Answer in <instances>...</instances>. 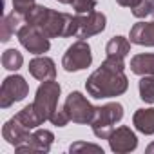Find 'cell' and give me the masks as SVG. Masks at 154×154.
Here are the masks:
<instances>
[{
    "label": "cell",
    "mask_w": 154,
    "mask_h": 154,
    "mask_svg": "<svg viewBox=\"0 0 154 154\" xmlns=\"http://www.w3.org/2000/svg\"><path fill=\"white\" fill-rule=\"evenodd\" d=\"M123 69H125L123 58L107 56L105 62L87 78L85 82L87 93L93 98H111L123 94L129 87V80Z\"/></svg>",
    "instance_id": "6da1fadb"
},
{
    "label": "cell",
    "mask_w": 154,
    "mask_h": 154,
    "mask_svg": "<svg viewBox=\"0 0 154 154\" xmlns=\"http://www.w3.org/2000/svg\"><path fill=\"white\" fill-rule=\"evenodd\" d=\"M26 22L29 26L38 27L47 38L56 36H76L78 33V15L72 17L69 13H58L45 6H35L26 15Z\"/></svg>",
    "instance_id": "7a4b0ae2"
},
{
    "label": "cell",
    "mask_w": 154,
    "mask_h": 154,
    "mask_svg": "<svg viewBox=\"0 0 154 154\" xmlns=\"http://www.w3.org/2000/svg\"><path fill=\"white\" fill-rule=\"evenodd\" d=\"M123 118V107L118 102L96 107L94 116L91 120V127L94 136L102 138V140H109L111 132L114 131V123H118Z\"/></svg>",
    "instance_id": "3957f363"
},
{
    "label": "cell",
    "mask_w": 154,
    "mask_h": 154,
    "mask_svg": "<svg viewBox=\"0 0 154 154\" xmlns=\"http://www.w3.org/2000/svg\"><path fill=\"white\" fill-rule=\"evenodd\" d=\"M60 84L54 82V80H47L44 82L38 91H36V96H35V109L36 112L40 114V118L45 122L51 118V114L56 111V103H58V96H60Z\"/></svg>",
    "instance_id": "277c9868"
},
{
    "label": "cell",
    "mask_w": 154,
    "mask_h": 154,
    "mask_svg": "<svg viewBox=\"0 0 154 154\" xmlns=\"http://www.w3.org/2000/svg\"><path fill=\"white\" fill-rule=\"evenodd\" d=\"M63 109H65L69 120L74 122V123H91V120L94 116V111H96V107H93L89 103V100L78 91H74L67 96V100L63 103Z\"/></svg>",
    "instance_id": "5b68a950"
},
{
    "label": "cell",
    "mask_w": 154,
    "mask_h": 154,
    "mask_svg": "<svg viewBox=\"0 0 154 154\" xmlns=\"http://www.w3.org/2000/svg\"><path fill=\"white\" fill-rule=\"evenodd\" d=\"M93 62V54H91V47L85 40H78L74 42L67 53L63 54L62 65L67 72H74V71H82L85 67H89Z\"/></svg>",
    "instance_id": "8992f818"
},
{
    "label": "cell",
    "mask_w": 154,
    "mask_h": 154,
    "mask_svg": "<svg viewBox=\"0 0 154 154\" xmlns=\"http://www.w3.org/2000/svg\"><path fill=\"white\" fill-rule=\"evenodd\" d=\"M29 93V85L27 82L18 74L8 76V78L2 82V87H0V107L8 109L11 107L15 102H20L27 96Z\"/></svg>",
    "instance_id": "52a82bcc"
},
{
    "label": "cell",
    "mask_w": 154,
    "mask_h": 154,
    "mask_svg": "<svg viewBox=\"0 0 154 154\" xmlns=\"http://www.w3.org/2000/svg\"><path fill=\"white\" fill-rule=\"evenodd\" d=\"M20 44L29 51V53H35V54H42V53H47L49 51V38L35 26H22L17 33Z\"/></svg>",
    "instance_id": "ba28073f"
},
{
    "label": "cell",
    "mask_w": 154,
    "mask_h": 154,
    "mask_svg": "<svg viewBox=\"0 0 154 154\" xmlns=\"http://www.w3.org/2000/svg\"><path fill=\"white\" fill-rule=\"evenodd\" d=\"M78 33H76V38L80 40H85L89 36H94L98 33H102L105 29V15L103 13H98V11H91L87 15H78Z\"/></svg>",
    "instance_id": "9c48e42d"
},
{
    "label": "cell",
    "mask_w": 154,
    "mask_h": 154,
    "mask_svg": "<svg viewBox=\"0 0 154 154\" xmlns=\"http://www.w3.org/2000/svg\"><path fill=\"white\" fill-rule=\"evenodd\" d=\"M109 145H111V150L112 152H118V154H123V152H131L136 149L138 145V138L136 134L129 129V127H118L111 132L109 136Z\"/></svg>",
    "instance_id": "30bf717a"
},
{
    "label": "cell",
    "mask_w": 154,
    "mask_h": 154,
    "mask_svg": "<svg viewBox=\"0 0 154 154\" xmlns=\"http://www.w3.org/2000/svg\"><path fill=\"white\" fill-rule=\"evenodd\" d=\"M53 140H54V136H53L51 131L38 129L36 132H33L29 136L27 143L17 147V152H47L51 143H53Z\"/></svg>",
    "instance_id": "8fae6325"
},
{
    "label": "cell",
    "mask_w": 154,
    "mask_h": 154,
    "mask_svg": "<svg viewBox=\"0 0 154 154\" xmlns=\"http://www.w3.org/2000/svg\"><path fill=\"white\" fill-rule=\"evenodd\" d=\"M2 136H4V140L9 143V145H13L15 149L18 147V145H24V143H27V140H29V129H26L15 116L11 118V120H8L6 122V125H4V129H2Z\"/></svg>",
    "instance_id": "7c38bea8"
},
{
    "label": "cell",
    "mask_w": 154,
    "mask_h": 154,
    "mask_svg": "<svg viewBox=\"0 0 154 154\" xmlns=\"http://www.w3.org/2000/svg\"><path fill=\"white\" fill-rule=\"evenodd\" d=\"M29 72L40 82H47V80H54L56 76V67L54 62L47 56H38L35 60L29 62Z\"/></svg>",
    "instance_id": "4fadbf2b"
},
{
    "label": "cell",
    "mask_w": 154,
    "mask_h": 154,
    "mask_svg": "<svg viewBox=\"0 0 154 154\" xmlns=\"http://www.w3.org/2000/svg\"><path fill=\"white\" fill-rule=\"evenodd\" d=\"M131 42L154 47V22H138L131 27Z\"/></svg>",
    "instance_id": "5bb4252c"
},
{
    "label": "cell",
    "mask_w": 154,
    "mask_h": 154,
    "mask_svg": "<svg viewBox=\"0 0 154 154\" xmlns=\"http://www.w3.org/2000/svg\"><path fill=\"white\" fill-rule=\"evenodd\" d=\"M131 71L140 74V76H154V54L143 53V54L132 56Z\"/></svg>",
    "instance_id": "9a60e30c"
},
{
    "label": "cell",
    "mask_w": 154,
    "mask_h": 154,
    "mask_svg": "<svg viewBox=\"0 0 154 154\" xmlns=\"http://www.w3.org/2000/svg\"><path fill=\"white\" fill-rule=\"evenodd\" d=\"M134 127L143 134H154V109H138L132 118Z\"/></svg>",
    "instance_id": "2e32d148"
},
{
    "label": "cell",
    "mask_w": 154,
    "mask_h": 154,
    "mask_svg": "<svg viewBox=\"0 0 154 154\" xmlns=\"http://www.w3.org/2000/svg\"><path fill=\"white\" fill-rule=\"evenodd\" d=\"M18 24H20V13L13 11L11 15H6L0 22V40L2 42H9L11 36L15 33H18Z\"/></svg>",
    "instance_id": "e0dca14e"
},
{
    "label": "cell",
    "mask_w": 154,
    "mask_h": 154,
    "mask_svg": "<svg viewBox=\"0 0 154 154\" xmlns=\"http://www.w3.org/2000/svg\"><path fill=\"white\" fill-rule=\"evenodd\" d=\"M15 118L26 127V129H36L38 125H42L44 123V120L40 118V114L36 112V109H35V105L31 103V105H27V107H24L18 114H15Z\"/></svg>",
    "instance_id": "ac0fdd59"
},
{
    "label": "cell",
    "mask_w": 154,
    "mask_h": 154,
    "mask_svg": "<svg viewBox=\"0 0 154 154\" xmlns=\"http://www.w3.org/2000/svg\"><path fill=\"white\" fill-rule=\"evenodd\" d=\"M131 51V44L127 38L123 36H114L109 40L107 47H105V53L107 56H116V58H125Z\"/></svg>",
    "instance_id": "d6986e66"
},
{
    "label": "cell",
    "mask_w": 154,
    "mask_h": 154,
    "mask_svg": "<svg viewBox=\"0 0 154 154\" xmlns=\"http://www.w3.org/2000/svg\"><path fill=\"white\" fill-rule=\"evenodd\" d=\"M22 63H24V56L17 49L4 51V54H2V65H4V69H8V71H18L22 67Z\"/></svg>",
    "instance_id": "ffe728a7"
},
{
    "label": "cell",
    "mask_w": 154,
    "mask_h": 154,
    "mask_svg": "<svg viewBox=\"0 0 154 154\" xmlns=\"http://www.w3.org/2000/svg\"><path fill=\"white\" fill-rule=\"evenodd\" d=\"M140 98L147 103H154V76H143L140 80Z\"/></svg>",
    "instance_id": "44dd1931"
},
{
    "label": "cell",
    "mask_w": 154,
    "mask_h": 154,
    "mask_svg": "<svg viewBox=\"0 0 154 154\" xmlns=\"http://www.w3.org/2000/svg\"><path fill=\"white\" fill-rule=\"evenodd\" d=\"M71 6L76 15H87V13L94 11L96 0H71Z\"/></svg>",
    "instance_id": "7402d4cb"
},
{
    "label": "cell",
    "mask_w": 154,
    "mask_h": 154,
    "mask_svg": "<svg viewBox=\"0 0 154 154\" xmlns=\"http://www.w3.org/2000/svg\"><path fill=\"white\" fill-rule=\"evenodd\" d=\"M49 122L53 123V125H56V127H63V125H67V122H71L69 120V116H67V112H65V109H56L53 114H51V118H49Z\"/></svg>",
    "instance_id": "603a6c76"
},
{
    "label": "cell",
    "mask_w": 154,
    "mask_h": 154,
    "mask_svg": "<svg viewBox=\"0 0 154 154\" xmlns=\"http://www.w3.org/2000/svg\"><path fill=\"white\" fill-rule=\"evenodd\" d=\"M36 4H35V0H13V9L20 15H26L29 9H33Z\"/></svg>",
    "instance_id": "cb8c5ba5"
},
{
    "label": "cell",
    "mask_w": 154,
    "mask_h": 154,
    "mask_svg": "<svg viewBox=\"0 0 154 154\" xmlns=\"http://www.w3.org/2000/svg\"><path fill=\"white\" fill-rule=\"evenodd\" d=\"M69 150H71V152H80V150H93V152H103V150H102V147H98V145H93V143H85V141H76V143H72Z\"/></svg>",
    "instance_id": "d4e9b609"
},
{
    "label": "cell",
    "mask_w": 154,
    "mask_h": 154,
    "mask_svg": "<svg viewBox=\"0 0 154 154\" xmlns=\"http://www.w3.org/2000/svg\"><path fill=\"white\" fill-rule=\"evenodd\" d=\"M132 15L136 18H145L147 15H150V0H141V2L132 9Z\"/></svg>",
    "instance_id": "484cf974"
},
{
    "label": "cell",
    "mask_w": 154,
    "mask_h": 154,
    "mask_svg": "<svg viewBox=\"0 0 154 154\" xmlns=\"http://www.w3.org/2000/svg\"><path fill=\"white\" fill-rule=\"evenodd\" d=\"M116 2L120 4V6H123V8H131V9H134L141 0H116Z\"/></svg>",
    "instance_id": "4316f807"
},
{
    "label": "cell",
    "mask_w": 154,
    "mask_h": 154,
    "mask_svg": "<svg viewBox=\"0 0 154 154\" xmlns=\"http://www.w3.org/2000/svg\"><path fill=\"white\" fill-rule=\"evenodd\" d=\"M147 152H149V154H152V152H154V143H150V145L147 147Z\"/></svg>",
    "instance_id": "83f0119b"
},
{
    "label": "cell",
    "mask_w": 154,
    "mask_h": 154,
    "mask_svg": "<svg viewBox=\"0 0 154 154\" xmlns=\"http://www.w3.org/2000/svg\"><path fill=\"white\" fill-rule=\"evenodd\" d=\"M150 15L154 17V0H150Z\"/></svg>",
    "instance_id": "f1b7e54d"
},
{
    "label": "cell",
    "mask_w": 154,
    "mask_h": 154,
    "mask_svg": "<svg viewBox=\"0 0 154 154\" xmlns=\"http://www.w3.org/2000/svg\"><path fill=\"white\" fill-rule=\"evenodd\" d=\"M58 2H62V4H71V0H58Z\"/></svg>",
    "instance_id": "f546056e"
}]
</instances>
